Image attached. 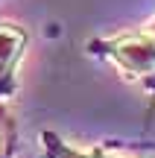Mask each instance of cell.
<instances>
[{"instance_id": "1", "label": "cell", "mask_w": 155, "mask_h": 158, "mask_svg": "<svg viewBox=\"0 0 155 158\" xmlns=\"http://www.w3.org/2000/svg\"><path fill=\"white\" fill-rule=\"evenodd\" d=\"M97 53H103L108 62H114L129 79H152L155 76V32L149 27L141 32H126L117 38L97 41Z\"/></svg>"}, {"instance_id": "2", "label": "cell", "mask_w": 155, "mask_h": 158, "mask_svg": "<svg viewBox=\"0 0 155 158\" xmlns=\"http://www.w3.org/2000/svg\"><path fill=\"white\" fill-rule=\"evenodd\" d=\"M23 47H27V32L15 23H0V100H6L18 85L15 68L23 56Z\"/></svg>"}, {"instance_id": "3", "label": "cell", "mask_w": 155, "mask_h": 158, "mask_svg": "<svg viewBox=\"0 0 155 158\" xmlns=\"http://www.w3.org/2000/svg\"><path fill=\"white\" fill-rule=\"evenodd\" d=\"M41 143H44L47 158H123V155L108 152V149H79V147H70V143L59 141L53 132H44V135H41Z\"/></svg>"}, {"instance_id": "4", "label": "cell", "mask_w": 155, "mask_h": 158, "mask_svg": "<svg viewBox=\"0 0 155 158\" xmlns=\"http://www.w3.org/2000/svg\"><path fill=\"white\" fill-rule=\"evenodd\" d=\"M12 147V132H9V126L0 120V158L6 155V149Z\"/></svg>"}, {"instance_id": "5", "label": "cell", "mask_w": 155, "mask_h": 158, "mask_svg": "<svg viewBox=\"0 0 155 158\" xmlns=\"http://www.w3.org/2000/svg\"><path fill=\"white\" fill-rule=\"evenodd\" d=\"M149 29H152V32H155V21H152V23H149Z\"/></svg>"}]
</instances>
